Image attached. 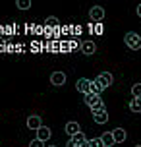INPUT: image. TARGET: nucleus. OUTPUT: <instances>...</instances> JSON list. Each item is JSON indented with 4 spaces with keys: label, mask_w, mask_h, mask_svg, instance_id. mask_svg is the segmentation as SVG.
Listing matches in <instances>:
<instances>
[{
    "label": "nucleus",
    "mask_w": 141,
    "mask_h": 147,
    "mask_svg": "<svg viewBox=\"0 0 141 147\" xmlns=\"http://www.w3.org/2000/svg\"><path fill=\"white\" fill-rule=\"evenodd\" d=\"M124 43L128 45V49H132V51H139L141 49V37L134 31H130L128 35H124Z\"/></svg>",
    "instance_id": "f257e3e1"
},
{
    "label": "nucleus",
    "mask_w": 141,
    "mask_h": 147,
    "mask_svg": "<svg viewBox=\"0 0 141 147\" xmlns=\"http://www.w3.org/2000/svg\"><path fill=\"white\" fill-rule=\"evenodd\" d=\"M91 83H93L91 80H87V78H81V80L75 81V89H77L81 95H87V93H91Z\"/></svg>",
    "instance_id": "f03ea898"
},
{
    "label": "nucleus",
    "mask_w": 141,
    "mask_h": 147,
    "mask_svg": "<svg viewBox=\"0 0 141 147\" xmlns=\"http://www.w3.org/2000/svg\"><path fill=\"white\" fill-rule=\"evenodd\" d=\"M50 83L54 87H60V85H64L66 83V74L64 72H52L50 76Z\"/></svg>",
    "instance_id": "7ed1b4c3"
},
{
    "label": "nucleus",
    "mask_w": 141,
    "mask_h": 147,
    "mask_svg": "<svg viewBox=\"0 0 141 147\" xmlns=\"http://www.w3.org/2000/svg\"><path fill=\"white\" fill-rule=\"evenodd\" d=\"M27 128H29V130H35V132H37L39 128H43V120H41V116L31 114V116L27 118Z\"/></svg>",
    "instance_id": "20e7f679"
},
{
    "label": "nucleus",
    "mask_w": 141,
    "mask_h": 147,
    "mask_svg": "<svg viewBox=\"0 0 141 147\" xmlns=\"http://www.w3.org/2000/svg\"><path fill=\"white\" fill-rule=\"evenodd\" d=\"M97 80L101 81V85L106 89V87H110V85H112L114 78H112V74H110V72H103V74H99V76H97Z\"/></svg>",
    "instance_id": "39448f33"
},
{
    "label": "nucleus",
    "mask_w": 141,
    "mask_h": 147,
    "mask_svg": "<svg viewBox=\"0 0 141 147\" xmlns=\"http://www.w3.org/2000/svg\"><path fill=\"white\" fill-rule=\"evenodd\" d=\"M70 140L74 141V143H75V145H77V147H89V140L85 138V134H83V132L75 134L74 138H70Z\"/></svg>",
    "instance_id": "423d86ee"
},
{
    "label": "nucleus",
    "mask_w": 141,
    "mask_h": 147,
    "mask_svg": "<svg viewBox=\"0 0 141 147\" xmlns=\"http://www.w3.org/2000/svg\"><path fill=\"white\" fill-rule=\"evenodd\" d=\"M95 51H97V45L93 43V41H83V43H81V52L85 54V56L95 54Z\"/></svg>",
    "instance_id": "0eeeda50"
},
{
    "label": "nucleus",
    "mask_w": 141,
    "mask_h": 147,
    "mask_svg": "<svg viewBox=\"0 0 141 147\" xmlns=\"http://www.w3.org/2000/svg\"><path fill=\"white\" fill-rule=\"evenodd\" d=\"M89 18H91V20H95V22H101V20L104 18V10L101 6H93L89 10Z\"/></svg>",
    "instance_id": "6e6552de"
},
{
    "label": "nucleus",
    "mask_w": 141,
    "mask_h": 147,
    "mask_svg": "<svg viewBox=\"0 0 141 147\" xmlns=\"http://www.w3.org/2000/svg\"><path fill=\"white\" fill-rule=\"evenodd\" d=\"M112 136H114V141H116V143H122V141H126V138H128V134H126L124 128H114V130H112Z\"/></svg>",
    "instance_id": "1a4fd4ad"
},
{
    "label": "nucleus",
    "mask_w": 141,
    "mask_h": 147,
    "mask_svg": "<svg viewBox=\"0 0 141 147\" xmlns=\"http://www.w3.org/2000/svg\"><path fill=\"white\" fill-rule=\"evenodd\" d=\"M79 132H81V126L77 124V122H68L66 124V134L70 138H74L75 134H79Z\"/></svg>",
    "instance_id": "9d476101"
},
{
    "label": "nucleus",
    "mask_w": 141,
    "mask_h": 147,
    "mask_svg": "<svg viewBox=\"0 0 141 147\" xmlns=\"http://www.w3.org/2000/svg\"><path fill=\"white\" fill-rule=\"evenodd\" d=\"M50 128H46V126H43V128H39L37 130V140H41V141H48L50 140Z\"/></svg>",
    "instance_id": "9b49d317"
},
{
    "label": "nucleus",
    "mask_w": 141,
    "mask_h": 147,
    "mask_svg": "<svg viewBox=\"0 0 141 147\" xmlns=\"http://www.w3.org/2000/svg\"><path fill=\"white\" fill-rule=\"evenodd\" d=\"M93 120H95L97 124H106V122H108V112H106V110L93 112Z\"/></svg>",
    "instance_id": "f8f14e48"
},
{
    "label": "nucleus",
    "mask_w": 141,
    "mask_h": 147,
    "mask_svg": "<svg viewBox=\"0 0 141 147\" xmlns=\"http://www.w3.org/2000/svg\"><path fill=\"white\" fill-rule=\"evenodd\" d=\"M83 101L89 105V107H95V105L99 103V101H103V99L99 95H95V93H87V95H83Z\"/></svg>",
    "instance_id": "ddd939ff"
},
{
    "label": "nucleus",
    "mask_w": 141,
    "mask_h": 147,
    "mask_svg": "<svg viewBox=\"0 0 141 147\" xmlns=\"http://www.w3.org/2000/svg\"><path fill=\"white\" fill-rule=\"evenodd\" d=\"M101 140H103L104 147H112V145H116V141H114V136H112V132H104L103 136H101Z\"/></svg>",
    "instance_id": "4468645a"
},
{
    "label": "nucleus",
    "mask_w": 141,
    "mask_h": 147,
    "mask_svg": "<svg viewBox=\"0 0 141 147\" xmlns=\"http://www.w3.org/2000/svg\"><path fill=\"white\" fill-rule=\"evenodd\" d=\"M130 110L132 112H141V97H134L130 101Z\"/></svg>",
    "instance_id": "2eb2a0df"
},
{
    "label": "nucleus",
    "mask_w": 141,
    "mask_h": 147,
    "mask_svg": "<svg viewBox=\"0 0 141 147\" xmlns=\"http://www.w3.org/2000/svg\"><path fill=\"white\" fill-rule=\"evenodd\" d=\"M103 91H104V87L101 85V81H99V80H95L93 83H91V93H95V95L101 97V93H103Z\"/></svg>",
    "instance_id": "dca6fc26"
},
{
    "label": "nucleus",
    "mask_w": 141,
    "mask_h": 147,
    "mask_svg": "<svg viewBox=\"0 0 141 147\" xmlns=\"http://www.w3.org/2000/svg\"><path fill=\"white\" fill-rule=\"evenodd\" d=\"M15 6L19 8V10H29L31 2H29V0H17V2H15Z\"/></svg>",
    "instance_id": "f3484780"
},
{
    "label": "nucleus",
    "mask_w": 141,
    "mask_h": 147,
    "mask_svg": "<svg viewBox=\"0 0 141 147\" xmlns=\"http://www.w3.org/2000/svg\"><path fill=\"white\" fill-rule=\"evenodd\" d=\"M89 147H104V143L101 138H93V140H89Z\"/></svg>",
    "instance_id": "a211bd4d"
},
{
    "label": "nucleus",
    "mask_w": 141,
    "mask_h": 147,
    "mask_svg": "<svg viewBox=\"0 0 141 147\" xmlns=\"http://www.w3.org/2000/svg\"><path fill=\"white\" fill-rule=\"evenodd\" d=\"M101 110H106V107H104L103 101H99L95 107H91V112H101Z\"/></svg>",
    "instance_id": "6ab92c4d"
},
{
    "label": "nucleus",
    "mask_w": 141,
    "mask_h": 147,
    "mask_svg": "<svg viewBox=\"0 0 141 147\" xmlns=\"http://www.w3.org/2000/svg\"><path fill=\"white\" fill-rule=\"evenodd\" d=\"M132 95L134 97H141V83H135L132 87Z\"/></svg>",
    "instance_id": "aec40b11"
},
{
    "label": "nucleus",
    "mask_w": 141,
    "mask_h": 147,
    "mask_svg": "<svg viewBox=\"0 0 141 147\" xmlns=\"http://www.w3.org/2000/svg\"><path fill=\"white\" fill-rule=\"evenodd\" d=\"M29 147H46V143L41 140H33V141H29Z\"/></svg>",
    "instance_id": "412c9836"
},
{
    "label": "nucleus",
    "mask_w": 141,
    "mask_h": 147,
    "mask_svg": "<svg viewBox=\"0 0 141 147\" xmlns=\"http://www.w3.org/2000/svg\"><path fill=\"white\" fill-rule=\"evenodd\" d=\"M137 16H139V18H141V4H139V6H137Z\"/></svg>",
    "instance_id": "4be33fe9"
},
{
    "label": "nucleus",
    "mask_w": 141,
    "mask_h": 147,
    "mask_svg": "<svg viewBox=\"0 0 141 147\" xmlns=\"http://www.w3.org/2000/svg\"><path fill=\"white\" fill-rule=\"evenodd\" d=\"M135 147H141V145H135Z\"/></svg>",
    "instance_id": "5701e85b"
},
{
    "label": "nucleus",
    "mask_w": 141,
    "mask_h": 147,
    "mask_svg": "<svg viewBox=\"0 0 141 147\" xmlns=\"http://www.w3.org/2000/svg\"><path fill=\"white\" fill-rule=\"evenodd\" d=\"M50 147H54V145H50Z\"/></svg>",
    "instance_id": "b1692460"
}]
</instances>
